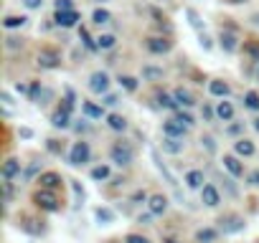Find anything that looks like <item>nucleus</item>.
Returning <instances> with one entry per match:
<instances>
[{"mask_svg": "<svg viewBox=\"0 0 259 243\" xmlns=\"http://www.w3.org/2000/svg\"><path fill=\"white\" fill-rule=\"evenodd\" d=\"M89 157H92V147H89V142L79 140V142L71 145V152H69V165H71V167H81V165H87Z\"/></svg>", "mask_w": 259, "mask_h": 243, "instance_id": "3", "label": "nucleus"}, {"mask_svg": "<svg viewBox=\"0 0 259 243\" xmlns=\"http://www.w3.org/2000/svg\"><path fill=\"white\" fill-rule=\"evenodd\" d=\"M79 38L87 43V48H99V46L92 41V36H89V31H87V28H79Z\"/></svg>", "mask_w": 259, "mask_h": 243, "instance_id": "42", "label": "nucleus"}, {"mask_svg": "<svg viewBox=\"0 0 259 243\" xmlns=\"http://www.w3.org/2000/svg\"><path fill=\"white\" fill-rule=\"evenodd\" d=\"M94 218H97L99 225H112V223L117 220V213H114L112 208H104V205H102V208L94 210Z\"/></svg>", "mask_w": 259, "mask_h": 243, "instance_id": "21", "label": "nucleus"}, {"mask_svg": "<svg viewBox=\"0 0 259 243\" xmlns=\"http://www.w3.org/2000/svg\"><path fill=\"white\" fill-rule=\"evenodd\" d=\"M201 114H203V119H206V122H213V116H216V109H211L208 104H203Z\"/></svg>", "mask_w": 259, "mask_h": 243, "instance_id": "49", "label": "nucleus"}, {"mask_svg": "<svg viewBox=\"0 0 259 243\" xmlns=\"http://www.w3.org/2000/svg\"><path fill=\"white\" fill-rule=\"evenodd\" d=\"M114 43H117V38H114L112 33H104V36H99V38H97V46H99V51L114 48Z\"/></svg>", "mask_w": 259, "mask_h": 243, "instance_id": "35", "label": "nucleus"}, {"mask_svg": "<svg viewBox=\"0 0 259 243\" xmlns=\"http://www.w3.org/2000/svg\"><path fill=\"white\" fill-rule=\"evenodd\" d=\"M150 16H153V18H155L158 23H165V21H168V18H165V16H163V13L158 11V8H150Z\"/></svg>", "mask_w": 259, "mask_h": 243, "instance_id": "55", "label": "nucleus"}, {"mask_svg": "<svg viewBox=\"0 0 259 243\" xmlns=\"http://www.w3.org/2000/svg\"><path fill=\"white\" fill-rule=\"evenodd\" d=\"M224 167L229 170V175L231 177H241L244 175V165H241V160H239V155H224Z\"/></svg>", "mask_w": 259, "mask_h": 243, "instance_id": "13", "label": "nucleus"}, {"mask_svg": "<svg viewBox=\"0 0 259 243\" xmlns=\"http://www.w3.org/2000/svg\"><path fill=\"white\" fill-rule=\"evenodd\" d=\"M244 218L241 215H236V213H226L224 218H219V230L221 233H239V230H244Z\"/></svg>", "mask_w": 259, "mask_h": 243, "instance_id": "4", "label": "nucleus"}, {"mask_svg": "<svg viewBox=\"0 0 259 243\" xmlns=\"http://www.w3.org/2000/svg\"><path fill=\"white\" fill-rule=\"evenodd\" d=\"M249 185H251V188H259V170L249 172Z\"/></svg>", "mask_w": 259, "mask_h": 243, "instance_id": "56", "label": "nucleus"}, {"mask_svg": "<svg viewBox=\"0 0 259 243\" xmlns=\"http://www.w3.org/2000/svg\"><path fill=\"white\" fill-rule=\"evenodd\" d=\"M254 130H256V132H259V116H256V119H254Z\"/></svg>", "mask_w": 259, "mask_h": 243, "instance_id": "62", "label": "nucleus"}, {"mask_svg": "<svg viewBox=\"0 0 259 243\" xmlns=\"http://www.w3.org/2000/svg\"><path fill=\"white\" fill-rule=\"evenodd\" d=\"M168 198L163 195V193H155V195H150L148 198V210L153 213V215H163L165 210H168Z\"/></svg>", "mask_w": 259, "mask_h": 243, "instance_id": "11", "label": "nucleus"}, {"mask_svg": "<svg viewBox=\"0 0 259 243\" xmlns=\"http://www.w3.org/2000/svg\"><path fill=\"white\" fill-rule=\"evenodd\" d=\"M158 104L165 106V109H178L176 96H170V94H165V91H158Z\"/></svg>", "mask_w": 259, "mask_h": 243, "instance_id": "32", "label": "nucleus"}, {"mask_svg": "<svg viewBox=\"0 0 259 243\" xmlns=\"http://www.w3.org/2000/svg\"><path fill=\"white\" fill-rule=\"evenodd\" d=\"M176 119H181L186 127H193V125H196V122H193V116H191L188 111H178V114H176Z\"/></svg>", "mask_w": 259, "mask_h": 243, "instance_id": "46", "label": "nucleus"}, {"mask_svg": "<svg viewBox=\"0 0 259 243\" xmlns=\"http://www.w3.org/2000/svg\"><path fill=\"white\" fill-rule=\"evenodd\" d=\"M224 188H226V193H229L231 198H236V195H239V190H236V185H234V180H231V177H224Z\"/></svg>", "mask_w": 259, "mask_h": 243, "instance_id": "48", "label": "nucleus"}, {"mask_svg": "<svg viewBox=\"0 0 259 243\" xmlns=\"http://www.w3.org/2000/svg\"><path fill=\"white\" fill-rule=\"evenodd\" d=\"M71 190H74V195H76V200L81 203L84 198H87V193H84V188H81V183H76V180H71Z\"/></svg>", "mask_w": 259, "mask_h": 243, "instance_id": "45", "label": "nucleus"}, {"mask_svg": "<svg viewBox=\"0 0 259 243\" xmlns=\"http://www.w3.org/2000/svg\"><path fill=\"white\" fill-rule=\"evenodd\" d=\"M145 46H148L150 53H168V51L173 48V41L165 38V36H150Z\"/></svg>", "mask_w": 259, "mask_h": 243, "instance_id": "7", "label": "nucleus"}, {"mask_svg": "<svg viewBox=\"0 0 259 243\" xmlns=\"http://www.w3.org/2000/svg\"><path fill=\"white\" fill-rule=\"evenodd\" d=\"M41 69H59L61 66V56L56 53V51H51V48H44L41 53H38V61H36Z\"/></svg>", "mask_w": 259, "mask_h": 243, "instance_id": "8", "label": "nucleus"}, {"mask_svg": "<svg viewBox=\"0 0 259 243\" xmlns=\"http://www.w3.org/2000/svg\"><path fill=\"white\" fill-rule=\"evenodd\" d=\"M51 125H54L56 130H69V111L59 109V111L51 116Z\"/></svg>", "mask_w": 259, "mask_h": 243, "instance_id": "29", "label": "nucleus"}, {"mask_svg": "<svg viewBox=\"0 0 259 243\" xmlns=\"http://www.w3.org/2000/svg\"><path fill=\"white\" fill-rule=\"evenodd\" d=\"M109 157H112V162L117 167H130L133 160H135V152H133V147H130L127 142H117V145H112Z\"/></svg>", "mask_w": 259, "mask_h": 243, "instance_id": "2", "label": "nucleus"}, {"mask_svg": "<svg viewBox=\"0 0 259 243\" xmlns=\"http://www.w3.org/2000/svg\"><path fill=\"white\" fill-rule=\"evenodd\" d=\"M46 150L54 152V155H61V152H64V142H59V140H46Z\"/></svg>", "mask_w": 259, "mask_h": 243, "instance_id": "40", "label": "nucleus"}, {"mask_svg": "<svg viewBox=\"0 0 259 243\" xmlns=\"http://www.w3.org/2000/svg\"><path fill=\"white\" fill-rule=\"evenodd\" d=\"M92 21H94L97 26H104V23H109V21H112V16H109L104 8H97V11H94V16H92Z\"/></svg>", "mask_w": 259, "mask_h": 243, "instance_id": "36", "label": "nucleus"}, {"mask_svg": "<svg viewBox=\"0 0 259 243\" xmlns=\"http://www.w3.org/2000/svg\"><path fill=\"white\" fill-rule=\"evenodd\" d=\"M3 26H6L8 31H11V28H23V26H26V18H23V16H6V18H3Z\"/></svg>", "mask_w": 259, "mask_h": 243, "instance_id": "31", "label": "nucleus"}, {"mask_svg": "<svg viewBox=\"0 0 259 243\" xmlns=\"http://www.w3.org/2000/svg\"><path fill=\"white\" fill-rule=\"evenodd\" d=\"M36 183H38V188H46V190H59L64 180H61V175H59V172L49 170V172H41Z\"/></svg>", "mask_w": 259, "mask_h": 243, "instance_id": "9", "label": "nucleus"}, {"mask_svg": "<svg viewBox=\"0 0 259 243\" xmlns=\"http://www.w3.org/2000/svg\"><path fill=\"white\" fill-rule=\"evenodd\" d=\"M244 51H246L251 58L259 61V41H246V43H244Z\"/></svg>", "mask_w": 259, "mask_h": 243, "instance_id": "39", "label": "nucleus"}, {"mask_svg": "<svg viewBox=\"0 0 259 243\" xmlns=\"http://www.w3.org/2000/svg\"><path fill=\"white\" fill-rule=\"evenodd\" d=\"M92 180H97V183L109 180V165H97V167H92Z\"/></svg>", "mask_w": 259, "mask_h": 243, "instance_id": "30", "label": "nucleus"}, {"mask_svg": "<svg viewBox=\"0 0 259 243\" xmlns=\"http://www.w3.org/2000/svg\"><path fill=\"white\" fill-rule=\"evenodd\" d=\"M186 16H188V23H191L196 31H203V21H201V16H198V11H196V8H188V11H186Z\"/></svg>", "mask_w": 259, "mask_h": 243, "instance_id": "34", "label": "nucleus"}, {"mask_svg": "<svg viewBox=\"0 0 259 243\" xmlns=\"http://www.w3.org/2000/svg\"><path fill=\"white\" fill-rule=\"evenodd\" d=\"M234 152H236L239 157H251V155L256 152V147H254V142H251V140L239 137V140L234 142Z\"/></svg>", "mask_w": 259, "mask_h": 243, "instance_id": "18", "label": "nucleus"}, {"mask_svg": "<svg viewBox=\"0 0 259 243\" xmlns=\"http://www.w3.org/2000/svg\"><path fill=\"white\" fill-rule=\"evenodd\" d=\"M18 175H21V160L8 157V160L3 162V180H13V177H18Z\"/></svg>", "mask_w": 259, "mask_h": 243, "instance_id": "19", "label": "nucleus"}, {"mask_svg": "<svg viewBox=\"0 0 259 243\" xmlns=\"http://www.w3.org/2000/svg\"><path fill=\"white\" fill-rule=\"evenodd\" d=\"M119 86L127 89V91H135L138 89V79L135 76H119Z\"/></svg>", "mask_w": 259, "mask_h": 243, "instance_id": "38", "label": "nucleus"}, {"mask_svg": "<svg viewBox=\"0 0 259 243\" xmlns=\"http://www.w3.org/2000/svg\"><path fill=\"white\" fill-rule=\"evenodd\" d=\"M0 101H3V106H13V96L8 91H0Z\"/></svg>", "mask_w": 259, "mask_h": 243, "instance_id": "54", "label": "nucleus"}, {"mask_svg": "<svg viewBox=\"0 0 259 243\" xmlns=\"http://www.w3.org/2000/svg\"><path fill=\"white\" fill-rule=\"evenodd\" d=\"M104 106H117L119 104V99L114 96V94H104V101H102Z\"/></svg>", "mask_w": 259, "mask_h": 243, "instance_id": "53", "label": "nucleus"}, {"mask_svg": "<svg viewBox=\"0 0 259 243\" xmlns=\"http://www.w3.org/2000/svg\"><path fill=\"white\" fill-rule=\"evenodd\" d=\"M183 183H186V188H191V190H201V188H203V183H206L203 170H188V172H186V177H183Z\"/></svg>", "mask_w": 259, "mask_h": 243, "instance_id": "14", "label": "nucleus"}, {"mask_svg": "<svg viewBox=\"0 0 259 243\" xmlns=\"http://www.w3.org/2000/svg\"><path fill=\"white\" fill-rule=\"evenodd\" d=\"M256 79H259V71H256Z\"/></svg>", "mask_w": 259, "mask_h": 243, "instance_id": "64", "label": "nucleus"}, {"mask_svg": "<svg viewBox=\"0 0 259 243\" xmlns=\"http://www.w3.org/2000/svg\"><path fill=\"white\" fill-rule=\"evenodd\" d=\"M31 99L36 101V104H49L51 99H54V91L51 89H46V86H38V84H33V89H31Z\"/></svg>", "mask_w": 259, "mask_h": 243, "instance_id": "17", "label": "nucleus"}, {"mask_svg": "<svg viewBox=\"0 0 259 243\" xmlns=\"http://www.w3.org/2000/svg\"><path fill=\"white\" fill-rule=\"evenodd\" d=\"M97 3H104V0H97Z\"/></svg>", "mask_w": 259, "mask_h": 243, "instance_id": "63", "label": "nucleus"}, {"mask_svg": "<svg viewBox=\"0 0 259 243\" xmlns=\"http://www.w3.org/2000/svg\"><path fill=\"white\" fill-rule=\"evenodd\" d=\"M173 96H176V101H178V106H193L196 104V99H193V94L188 91V89H183V86H178L176 91H173Z\"/></svg>", "mask_w": 259, "mask_h": 243, "instance_id": "23", "label": "nucleus"}, {"mask_svg": "<svg viewBox=\"0 0 259 243\" xmlns=\"http://www.w3.org/2000/svg\"><path fill=\"white\" fill-rule=\"evenodd\" d=\"M148 198H150V195H148L145 190H138V193H135L133 198H130V203H135V205H143V203H148Z\"/></svg>", "mask_w": 259, "mask_h": 243, "instance_id": "44", "label": "nucleus"}, {"mask_svg": "<svg viewBox=\"0 0 259 243\" xmlns=\"http://www.w3.org/2000/svg\"><path fill=\"white\" fill-rule=\"evenodd\" d=\"M89 91H94V94H107L109 91V76L104 74V71H94L92 76H89Z\"/></svg>", "mask_w": 259, "mask_h": 243, "instance_id": "5", "label": "nucleus"}, {"mask_svg": "<svg viewBox=\"0 0 259 243\" xmlns=\"http://www.w3.org/2000/svg\"><path fill=\"white\" fill-rule=\"evenodd\" d=\"M224 3H229V6H239V3H246V0H224Z\"/></svg>", "mask_w": 259, "mask_h": 243, "instance_id": "61", "label": "nucleus"}, {"mask_svg": "<svg viewBox=\"0 0 259 243\" xmlns=\"http://www.w3.org/2000/svg\"><path fill=\"white\" fill-rule=\"evenodd\" d=\"M150 218H153V213L148 210L145 215H138V223H143V225H153V223H150Z\"/></svg>", "mask_w": 259, "mask_h": 243, "instance_id": "57", "label": "nucleus"}, {"mask_svg": "<svg viewBox=\"0 0 259 243\" xmlns=\"http://www.w3.org/2000/svg\"><path fill=\"white\" fill-rule=\"evenodd\" d=\"M219 233H221L219 228H198L196 230V240L198 243H213L219 238Z\"/></svg>", "mask_w": 259, "mask_h": 243, "instance_id": "26", "label": "nucleus"}, {"mask_svg": "<svg viewBox=\"0 0 259 243\" xmlns=\"http://www.w3.org/2000/svg\"><path fill=\"white\" fill-rule=\"evenodd\" d=\"M56 11H74L71 0H56Z\"/></svg>", "mask_w": 259, "mask_h": 243, "instance_id": "52", "label": "nucleus"}, {"mask_svg": "<svg viewBox=\"0 0 259 243\" xmlns=\"http://www.w3.org/2000/svg\"><path fill=\"white\" fill-rule=\"evenodd\" d=\"M153 160H155V167H158V172H160V175L165 177V183H170V185L176 188V185H178V180H176V175H173V172H170V170L165 167V162H163V160L158 157V152H155V150H153Z\"/></svg>", "mask_w": 259, "mask_h": 243, "instance_id": "24", "label": "nucleus"}, {"mask_svg": "<svg viewBox=\"0 0 259 243\" xmlns=\"http://www.w3.org/2000/svg\"><path fill=\"white\" fill-rule=\"evenodd\" d=\"M216 116L221 119V122H231L234 119V106H231V101H219L216 104Z\"/></svg>", "mask_w": 259, "mask_h": 243, "instance_id": "25", "label": "nucleus"}, {"mask_svg": "<svg viewBox=\"0 0 259 243\" xmlns=\"http://www.w3.org/2000/svg\"><path fill=\"white\" fill-rule=\"evenodd\" d=\"M201 203L206 205V208H219L221 205V193H219V188L216 185H203L201 188Z\"/></svg>", "mask_w": 259, "mask_h": 243, "instance_id": "6", "label": "nucleus"}, {"mask_svg": "<svg viewBox=\"0 0 259 243\" xmlns=\"http://www.w3.org/2000/svg\"><path fill=\"white\" fill-rule=\"evenodd\" d=\"M33 203H36V208H41V210H46V213H56V210H61V200L56 198V190L38 188V190L33 193Z\"/></svg>", "mask_w": 259, "mask_h": 243, "instance_id": "1", "label": "nucleus"}, {"mask_svg": "<svg viewBox=\"0 0 259 243\" xmlns=\"http://www.w3.org/2000/svg\"><path fill=\"white\" fill-rule=\"evenodd\" d=\"M107 125H109V130H114V132H124V130H127V119H124L122 114H109V116H107Z\"/></svg>", "mask_w": 259, "mask_h": 243, "instance_id": "28", "label": "nucleus"}, {"mask_svg": "<svg viewBox=\"0 0 259 243\" xmlns=\"http://www.w3.org/2000/svg\"><path fill=\"white\" fill-rule=\"evenodd\" d=\"M124 243H153V240L145 238V235H140V233H127L124 235Z\"/></svg>", "mask_w": 259, "mask_h": 243, "instance_id": "41", "label": "nucleus"}, {"mask_svg": "<svg viewBox=\"0 0 259 243\" xmlns=\"http://www.w3.org/2000/svg\"><path fill=\"white\" fill-rule=\"evenodd\" d=\"M143 79H150V81L163 79V69H158V66H145V69H143Z\"/></svg>", "mask_w": 259, "mask_h": 243, "instance_id": "37", "label": "nucleus"}, {"mask_svg": "<svg viewBox=\"0 0 259 243\" xmlns=\"http://www.w3.org/2000/svg\"><path fill=\"white\" fill-rule=\"evenodd\" d=\"M249 21H251V23H254V26H256V28H259V13H254V16H251V18H249Z\"/></svg>", "mask_w": 259, "mask_h": 243, "instance_id": "60", "label": "nucleus"}, {"mask_svg": "<svg viewBox=\"0 0 259 243\" xmlns=\"http://www.w3.org/2000/svg\"><path fill=\"white\" fill-rule=\"evenodd\" d=\"M18 228L23 230V233H28V235H41L46 228L38 223V220H33V218H23L21 223H18Z\"/></svg>", "mask_w": 259, "mask_h": 243, "instance_id": "22", "label": "nucleus"}, {"mask_svg": "<svg viewBox=\"0 0 259 243\" xmlns=\"http://www.w3.org/2000/svg\"><path fill=\"white\" fill-rule=\"evenodd\" d=\"M198 46H201L203 51H211V48H213V41H211L206 33H201V36H198Z\"/></svg>", "mask_w": 259, "mask_h": 243, "instance_id": "47", "label": "nucleus"}, {"mask_svg": "<svg viewBox=\"0 0 259 243\" xmlns=\"http://www.w3.org/2000/svg\"><path fill=\"white\" fill-rule=\"evenodd\" d=\"M191 127H186L181 119H168V122H163V135H170V137H186V132H188Z\"/></svg>", "mask_w": 259, "mask_h": 243, "instance_id": "10", "label": "nucleus"}, {"mask_svg": "<svg viewBox=\"0 0 259 243\" xmlns=\"http://www.w3.org/2000/svg\"><path fill=\"white\" fill-rule=\"evenodd\" d=\"M21 137H23V140H31V137H33V130L23 127V130H21Z\"/></svg>", "mask_w": 259, "mask_h": 243, "instance_id": "59", "label": "nucleus"}, {"mask_svg": "<svg viewBox=\"0 0 259 243\" xmlns=\"http://www.w3.org/2000/svg\"><path fill=\"white\" fill-rule=\"evenodd\" d=\"M244 106L251 111H259V94L256 91H246L244 94Z\"/></svg>", "mask_w": 259, "mask_h": 243, "instance_id": "33", "label": "nucleus"}, {"mask_svg": "<svg viewBox=\"0 0 259 243\" xmlns=\"http://www.w3.org/2000/svg\"><path fill=\"white\" fill-rule=\"evenodd\" d=\"M6 48H11V51H16V48H23V38L8 36V38H6Z\"/></svg>", "mask_w": 259, "mask_h": 243, "instance_id": "43", "label": "nucleus"}, {"mask_svg": "<svg viewBox=\"0 0 259 243\" xmlns=\"http://www.w3.org/2000/svg\"><path fill=\"white\" fill-rule=\"evenodd\" d=\"M241 130H244V125H231V127H229L226 132H229V135H239Z\"/></svg>", "mask_w": 259, "mask_h": 243, "instance_id": "58", "label": "nucleus"}, {"mask_svg": "<svg viewBox=\"0 0 259 243\" xmlns=\"http://www.w3.org/2000/svg\"><path fill=\"white\" fill-rule=\"evenodd\" d=\"M201 145H203V147H206L211 155L216 152V142H213V137H201Z\"/></svg>", "mask_w": 259, "mask_h": 243, "instance_id": "50", "label": "nucleus"}, {"mask_svg": "<svg viewBox=\"0 0 259 243\" xmlns=\"http://www.w3.org/2000/svg\"><path fill=\"white\" fill-rule=\"evenodd\" d=\"M76 21H79V13L76 11H56V26L71 28V26H76Z\"/></svg>", "mask_w": 259, "mask_h": 243, "instance_id": "15", "label": "nucleus"}, {"mask_svg": "<svg viewBox=\"0 0 259 243\" xmlns=\"http://www.w3.org/2000/svg\"><path fill=\"white\" fill-rule=\"evenodd\" d=\"M208 91H211L213 96H219V99H226V96L231 94V86H229L224 79H213V81L208 84Z\"/></svg>", "mask_w": 259, "mask_h": 243, "instance_id": "20", "label": "nucleus"}, {"mask_svg": "<svg viewBox=\"0 0 259 243\" xmlns=\"http://www.w3.org/2000/svg\"><path fill=\"white\" fill-rule=\"evenodd\" d=\"M219 43H221V48H224L226 53H234V51L239 48V38H236V33H231V31H221Z\"/></svg>", "mask_w": 259, "mask_h": 243, "instance_id": "16", "label": "nucleus"}, {"mask_svg": "<svg viewBox=\"0 0 259 243\" xmlns=\"http://www.w3.org/2000/svg\"><path fill=\"white\" fill-rule=\"evenodd\" d=\"M81 111H84L89 119H102V116H104V109H102L99 104H94V101H84V104H81Z\"/></svg>", "mask_w": 259, "mask_h": 243, "instance_id": "27", "label": "nucleus"}, {"mask_svg": "<svg viewBox=\"0 0 259 243\" xmlns=\"http://www.w3.org/2000/svg\"><path fill=\"white\" fill-rule=\"evenodd\" d=\"M23 6H26L28 11H38V8L44 6V0H23Z\"/></svg>", "mask_w": 259, "mask_h": 243, "instance_id": "51", "label": "nucleus"}, {"mask_svg": "<svg viewBox=\"0 0 259 243\" xmlns=\"http://www.w3.org/2000/svg\"><path fill=\"white\" fill-rule=\"evenodd\" d=\"M183 150H186L183 137H170V135H163V152H168V155H181Z\"/></svg>", "mask_w": 259, "mask_h": 243, "instance_id": "12", "label": "nucleus"}]
</instances>
